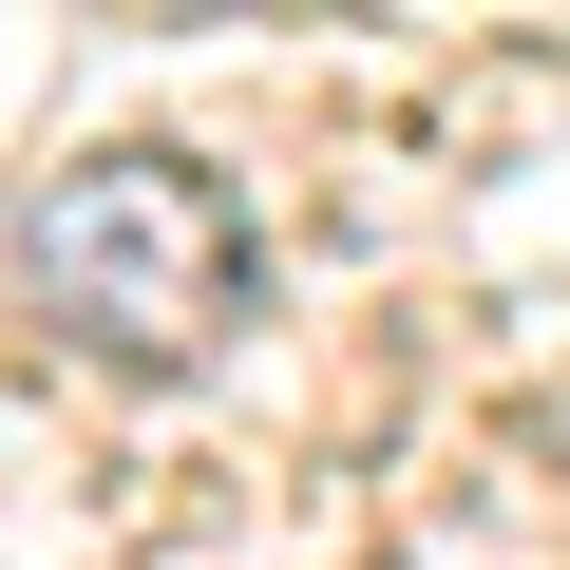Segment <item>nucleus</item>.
<instances>
[{
  "mask_svg": "<svg viewBox=\"0 0 570 570\" xmlns=\"http://www.w3.org/2000/svg\"><path fill=\"white\" fill-rule=\"evenodd\" d=\"M20 305L77 343V362H134V381H190L247 305H266V228L209 153H77L39 171L20 209Z\"/></svg>",
  "mask_w": 570,
  "mask_h": 570,
  "instance_id": "f257e3e1",
  "label": "nucleus"
}]
</instances>
